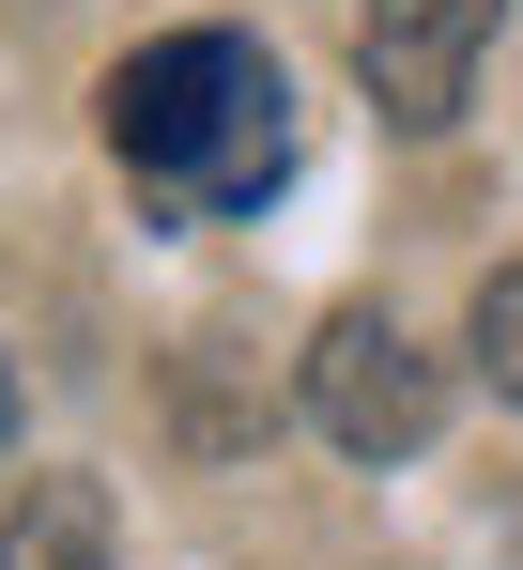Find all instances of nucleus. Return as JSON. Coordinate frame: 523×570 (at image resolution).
Listing matches in <instances>:
<instances>
[{"label": "nucleus", "instance_id": "f257e3e1", "mask_svg": "<svg viewBox=\"0 0 523 570\" xmlns=\"http://www.w3.org/2000/svg\"><path fill=\"white\" fill-rule=\"evenodd\" d=\"M108 155L170 216H262L293 186V78L247 31H170L108 78Z\"/></svg>", "mask_w": 523, "mask_h": 570}, {"label": "nucleus", "instance_id": "f03ea898", "mask_svg": "<svg viewBox=\"0 0 523 570\" xmlns=\"http://www.w3.org/2000/svg\"><path fill=\"white\" fill-rule=\"evenodd\" d=\"M308 416L339 432L354 463H401V448H432L446 385H432V355H416L385 308H339V324L308 340Z\"/></svg>", "mask_w": 523, "mask_h": 570}, {"label": "nucleus", "instance_id": "7ed1b4c3", "mask_svg": "<svg viewBox=\"0 0 523 570\" xmlns=\"http://www.w3.org/2000/svg\"><path fill=\"white\" fill-rule=\"evenodd\" d=\"M493 16H509V0H369V16H354V78H369V108H385L401 139L462 124V94H477V47H493Z\"/></svg>", "mask_w": 523, "mask_h": 570}, {"label": "nucleus", "instance_id": "20e7f679", "mask_svg": "<svg viewBox=\"0 0 523 570\" xmlns=\"http://www.w3.org/2000/svg\"><path fill=\"white\" fill-rule=\"evenodd\" d=\"M0 570H108V493L92 478H31L0 509Z\"/></svg>", "mask_w": 523, "mask_h": 570}, {"label": "nucleus", "instance_id": "39448f33", "mask_svg": "<svg viewBox=\"0 0 523 570\" xmlns=\"http://www.w3.org/2000/svg\"><path fill=\"white\" fill-rule=\"evenodd\" d=\"M477 385H493V401H523V263H493V278H477Z\"/></svg>", "mask_w": 523, "mask_h": 570}, {"label": "nucleus", "instance_id": "423d86ee", "mask_svg": "<svg viewBox=\"0 0 523 570\" xmlns=\"http://www.w3.org/2000/svg\"><path fill=\"white\" fill-rule=\"evenodd\" d=\"M0 448H16V371H0Z\"/></svg>", "mask_w": 523, "mask_h": 570}]
</instances>
